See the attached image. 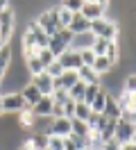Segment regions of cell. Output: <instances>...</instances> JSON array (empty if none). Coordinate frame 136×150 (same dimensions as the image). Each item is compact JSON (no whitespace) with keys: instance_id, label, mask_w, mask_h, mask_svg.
<instances>
[{"instance_id":"obj_1","label":"cell","mask_w":136,"mask_h":150,"mask_svg":"<svg viewBox=\"0 0 136 150\" xmlns=\"http://www.w3.org/2000/svg\"><path fill=\"white\" fill-rule=\"evenodd\" d=\"M89 32H91V34H93L95 39H104V41H116V39L120 37V25H118V21H109L107 16H104V18L91 21Z\"/></svg>"},{"instance_id":"obj_2","label":"cell","mask_w":136,"mask_h":150,"mask_svg":"<svg viewBox=\"0 0 136 150\" xmlns=\"http://www.w3.org/2000/svg\"><path fill=\"white\" fill-rule=\"evenodd\" d=\"M36 25L43 30L48 37H54L59 30H63L61 25H59V18H57V7L41 11V14H39V18H36Z\"/></svg>"},{"instance_id":"obj_3","label":"cell","mask_w":136,"mask_h":150,"mask_svg":"<svg viewBox=\"0 0 136 150\" xmlns=\"http://www.w3.org/2000/svg\"><path fill=\"white\" fill-rule=\"evenodd\" d=\"M23 109H30L20 91H9L2 96V114H20Z\"/></svg>"},{"instance_id":"obj_4","label":"cell","mask_w":136,"mask_h":150,"mask_svg":"<svg viewBox=\"0 0 136 150\" xmlns=\"http://www.w3.org/2000/svg\"><path fill=\"white\" fill-rule=\"evenodd\" d=\"M14 23H16V14H14L11 5H9L7 9L0 11V39H2V43H9V41H11Z\"/></svg>"},{"instance_id":"obj_5","label":"cell","mask_w":136,"mask_h":150,"mask_svg":"<svg viewBox=\"0 0 136 150\" xmlns=\"http://www.w3.org/2000/svg\"><path fill=\"white\" fill-rule=\"evenodd\" d=\"M109 9V2H95V0H84V5H82V16L89 21H98V18H104V14Z\"/></svg>"},{"instance_id":"obj_6","label":"cell","mask_w":136,"mask_h":150,"mask_svg":"<svg viewBox=\"0 0 136 150\" xmlns=\"http://www.w3.org/2000/svg\"><path fill=\"white\" fill-rule=\"evenodd\" d=\"M70 39H73V34L68 32V30H59L54 37H50V46H48V50H50L54 57L63 55V52L70 48Z\"/></svg>"},{"instance_id":"obj_7","label":"cell","mask_w":136,"mask_h":150,"mask_svg":"<svg viewBox=\"0 0 136 150\" xmlns=\"http://www.w3.org/2000/svg\"><path fill=\"white\" fill-rule=\"evenodd\" d=\"M57 62H59V66H61L63 71H80L82 68V59H80V52H75V50H66L63 55L57 57Z\"/></svg>"},{"instance_id":"obj_8","label":"cell","mask_w":136,"mask_h":150,"mask_svg":"<svg viewBox=\"0 0 136 150\" xmlns=\"http://www.w3.org/2000/svg\"><path fill=\"white\" fill-rule=\"evenodd\" d=\"M73 134V127H70V118H52V125H50V130L45 137H70Z\"/></svg>"},{"instance_id":"obj_9","label":"cell","mask_w":136,"mask_h":150,"mask_svg":"<svg viewBox=\"0 0 136 150\" xmlns=\"http://www.w3.org/2000/svg\"><path fill=\"white\" fill-rule=\"evenodd\" d=\"M134 134H136V125H132V123H125V121H120V118H118V123H116V132H113V139H116L120 146H123V143H129Z\"/></svg>"},{"instance_id":"obj_10","label":"cell","mask_w":136,"mask_h":150,"mask_svg":"<svg viewBox=\"0 0 136 150\" xmlns=\"http://www.w3.org/2000/svg\"><path fill=\"white\" fill-rule=\"evenodd\" d=\"M30 82L39 89V93L41 96H52V91H54V80L50 77V75L45 73H41V75H34V77H30Z\"/></svg>"},{"instance_id":"obj_11","label":"cell","mask_w":136,"mask_h":150,"mask_svg":"<svg viewBox=\"0 0 136 150\" xmlns=\"http://www.w3.org/2000/svg\"><path fill=\"white\" fill-rule=\"evenodd\" d=\"M93 41H95V37H93L91 32L73 34V39H70V50H75V52H82V50H91Z\"/></svg>"},{"instance_id":"obj_12","label":"cell","mask_w":136,"mask_h":150,"mask_svg":"<svg viewBox=\"0 0 136 150\" xmlns=\"http://www.w3.org/2000/svg\"><path fill=\"white\" fill-rule=\"evenodd\" d=\"M80 82V77H77V71H63L59 77H54V91L57 89H61V91H68L70 86H75Z\"/></svg>"},{"instance_id":"obj_13","label":"cell","mask_w":136,"mask_h":150,"mask_svg":"<svg viewBox=\"0 0 136 150\" xmlns=\"http://www.w3.org/2000/svg\"><path fill=\"white\" fill-rule=\"evenodd\" d=\"M52 105H54L52 96H41V98H39V103H36L34 107H30V109H32L34 116L45 118V116H50V114H52Z\"/></svg>"},{"instance_id":"obj_14","label":"cell","mask_w":136,"mask_h":150,"mask_svg":"<svg viewBox=\"0 0 136 150\" xmlns=\"http://www.w3.org/2000/svg\"><path fill=\"white\" fill-rule=\"evenodd\" d=\"M89 21L84 18V16H82V14H73V21H70V25H68V32H70V34H82V32H89Z\"/></svg>"},{"instance_id":"obj_15","label":"cell","mask_w":136,"mask_h":150,"mask_svg":"<svg viewBox=\"0 0 136 150\" xmlns=\"http://www.w3.org/2000/svg\"><path fill=\"white\" fill-rule=\"evenodd\" d=\"M77 77H80V82H84V84H102V77L93 68H89V66H82L80 71H77Z\"/></svg>"},{"instance_id":"obj_16","label":"cell","mask_w":136,"mask_h":150,"mask_svg":"<svg viewBox=\"0 0 136 150\" xmlns=\"http://www.w3.org/2000/svg\"><path fill=\"white\" fill-rule=\"evenodd\" d=\"M20 96L25 98L27 107H34V105L39 103V98H41V93H39V89H36V86L32 84V82H30L27 86H23V89H20Z\"/></svg>"},{"instance_id":"obj_17","label":"cell","mask_w":136,"mask_h":150,"mask_svg":"<svg viewBox=\"0 0 136 150\" xmlns=\"http://www.w3.org/2000/svg\"><path fill=\"white\" fill-rule=\"evenodd\" d=\"M11 41L9 43H5V46H0V75L7 73L9 64H11Z\"/></svg>"},{"instance_id":"obj_18","label":"cell","mask_w":136,"mask_h":150,"mask_svg":"<svg viewBox=\"0 0 136 150\" xmlns=\"http://www.w3.org/2000/svg\"><path fill=\"white\" fill-rule=\"evenodd\" d=\"M102 114H104L107 118H111V121H118V118H120V107H118L116 98H113L111 93L107 96V105H104V112Z\"/></svg>"},{"instance_id":"obj_19","label":"cell","mask_w":136,"mask_h":150,"mask_svg":"<svg viewBox=\"0 0 136 150\" xmlns=\"http://www.w3.org/2000/svg\"><path fill=\"white\" fill-rule=\"evenodd\" d=\"M107 96H109L107 89H100V93L95 96V98H93V103L89 105L93 114H102V112H104V105H107Z\"/></svg>"},{"instance_id":"obj_20","label":"cell","mask_w":136,"mask_h":150,"mask_svg":"<svg viewBox=\"0 0 136 150\" xmlns=\"http://www.w3.org/2000/svg\"><path fill=\"white\" fill-rule=\"evenodd\" d=\"M25 68H27V73H30V77H34V75H41L45 71L43 64L39 62V57H30V59H25Z\"/></svg>"},{"instance_id":"obj_21","label":"cell","mask_w":136,"mask_h":150,"mask_svg":"<svg viewBox=\"0 0 136 150\" xmlns=\"http://www.w3.org/2000/svg\"><path fill=\"white\" fill-rule=\"evenodd\" d=\"M70 127H73V134H77V137H82V139H89V125L84 121H77V118H70Z\"/></svg>"},{"instance_id":"obj_22","label":"cell","mask_w":136,"mask_h":150,"mask_svg":"<svg viewBox=\"0 0 136 150\" xmlns=\"http://www.w3.org/2000/svg\"><path fill=\"white\" fill-rule=\"evenodd\" d=\"M84 91H86V84H84V82H77L75 86L68 89V98H70L73 103H84Z\"/></svg>"},{"instance_id":"obj_23","label":"cell","mask_w":136,"mask_h":150,"mask_svg":"<svg viewBox=\"0 0 136 150\" xmlns=\"http://www.w3.org/2000/svg\"><path fill=\"white\" fill-rule=\"evenodd\" d=\"M89 116H91V107L86 103H75V116L73 118H77V121H89Z\"/></svg>"},{"instance_id":"obj_24","label":"cell","mask_w":136,"mask_h":150,"mask_svg":"<svg viewBox=\"0 0 136 150\" xmlns=\"http://www.w3.org/2000/svg\"><path fill=\"white\" fill-rule=\"evenodd\" d=\"M18 125L32 130V125H34V114H32V109H23V112L18 114Z\"/></svg>"},{"instance_id":"obj_25","label":"cell","mask_w":136,"mask_h":150,"mask_svg":"<svg viewBox=\"0 0 136 150\" xmlns=\"http://www.w3.org/2000/svg\"><path fill=\"white\" fill-rule=\"evenodd\" d=\"M109 43H111V41H104V39H95V41H93V46H91L93 55H95V57H104V55H107V50H109Z\"/></svg>"},{"instance_id":"obj_26","label":"cell","mask_w":136,"mask_h":150,"mask_svg":"<svg viewBox=\"0 0 136 150\" xmlns=\"http://www.w3.org/2000/svg\"><path fill=\"white\" fill-rule=\"evenodd\" d=\"M57 18H59V25L66 30L68 25H70V21H73V14L68 9H63L61 5H57Z\"/></svg>"},{"instance_id":"obj_27","label":"cell","mask_w":136,"mask_h":150,"mask_svg":"<svg viewBox=\"0 0 136 150\" xmlns=\"http://www.w3.org/2000/svg\"><path fill=\"white\" fill-rule=\"evenodd\" d=\"M36 57H39V62L43 64V68H48V66H52L54 62H57V57H54L50 50H39V52H36Z\"/></svg>"},{"instance_id":"obj_28","label":"cell","mask_w":136,"mask_h":150,"mask_svg":"<svg viewBox=\"0 0 136 150\" xmlns=\"http://www.w3.org/2000/svg\"><path fill=\"white\" fill-rule=\"evenodd\" d=\"M100 89H102L100 84H86V91H84V103L91 105V103H93V98L100 93Z\"/></svg>"},{"instance_id":"obj_29","label":"cell","mask_w":136,"mask_h":150,"mask_svg":"<svg viewBox=\"0 0 136 150\" xmlns=\"http://www.w3.org/2000/svg\"><path fill=\"white\" fill-rule=\"evenodd\" d=\"M82 5H84V0H66V2H61V7H63V9H68L70 14H80Z\"/></svg>"},{"instance_id":"obj_30","label":"cell","mask_w":136,"mask_h":150,"mask_svg":"<svg viewBox=\"0 0 136 150\" xmlns=\"http://www.w3.org/2000/svg\"><path fill=\"white\" fill-rule=\"evenodd\" d=\"M125 91L129 96H136V73H129L125 77Z\"/></svg>"},{"instance_id":"obj_31","label":"cell","mask_w":136,"mask_h":150,"mask_svg":"<svg viewBox=\"0 0 136 150\" xmlns=\"http://www.w3.org/2000/svg\"><path fill=\"white\" fill-rule=\"evenodd\" d=\"M52 100L54 105H66L70 98H68V91H61V89H57V91H52Z\"/></svg>"},{"instance_id":"obj_32","label":"cell","mask_w":136,"mask_h":150,"mask_svg":"<svg viewBox=\"0 0 136 150\" xmlns=\"http://www.w3.org/2000/svg\"><path fill=\"white\" fill-rule=\"evenodd\" d=\"M80 59H82V66H93V62H95V55H93V50H82L80 52Z\"/></svg>"},{"instance_id":"obj_33","label":"cell","mask_w":136,"mask_h":150,"mask_svg":"<svg viewBox=\"0 0 136 150\" xmlns=\"http://www.w3.org/2000/svg\"><path fill=\"white\" fill-rule=\"evenodd\" d=\"M63 141L61 137H48V150H63Z\"/></svg>"},{"instance_id":"obj_34","label":"cell","mask_w":136,"mask_h":150,"mask_svg":"<svg viewBox=\"0 0 136 150\" xmlns=\"http://www.w3.org/2000/svg\"><path fill=\"white\" fill-rule=\"evenodd\" d=\"M45 73H48V75H50V77L54 80V77H59V75L63 73V68L59 66V62H54L52 66H48V68H45Z\"/></svg>"},{"instance_id":"obj_35","label":"cell","mask_w":136,"mask_h":150,"mask_svg":"<svg viewBox=\"0 0 136 150\" xmlns=\"http://www.w3.org/2000/svg\"><path fill=\"white\" fill-rule=\"evenodd\" d=\"M66 139L73 141L77 150H84V148H86V139H82V137H77V134H70V137H66Z\"/></svg>"},{"instance_id":"obj_36","label":"cell","mask_w":136,"mask_h":150,"mask_svg":"<svg viewBox=\"0 0 136 150\" xmlns=\"http://www.w3.org/2000/svg\"><path fill=\"white\" fill-rule=\"evenodd\" d=\"M63 116H66V118H73V116H75V103H73V100H68V103L63 105Z\"/></svg>"},{"instance_id":"obj_37","label":"cell","mask_w":136,"mask_h":150,"mask_svg":"<svg viewBox=\"0 0 136 150\" xmlns=\"http://www.w3.org/2000/svg\"><path fill=\"white\" fill-rule=\"evenodd\" d=\"M63 150H77V148H75V143H73V141L66 139V141H63Z\"/></svg>"},{"instance_id":"obj_38","label":"cell","mask_w":136,"mask_h":150,"mask_svg":"<svg viewBox=\"0 0 136 150\" xmlns=\"http://www.w3.org/2000/svg\"><path fill=\"white\" fill-rule=\"evenodd\" d=\"M129 143H132V146H134V148H136V134H134V137H132V141H129Z\"/></svg>"},{"instance_id":"obj_39","label":"cell","mask_w":136,"mask_h":150,"mask_svg":"<svg viewBox=\"0 0 136 150\" xmlns=\"http://www.w3.org/2000/svg\"><path fill=\"white\" fill-rule=\"evenodd\" d=\"M0 116H2V96H0Z\"/></svg>"},{"instance_id":"obj_40","label":"cell","mask_w":136,"mask_h":150,"mask_svg":"<svg viewBox=\"0 0 136 150\" xmlns=\"http://www.w3.org/2000/svg\"><path fill=\"white\" fill-rule=\"evenodd\" d=\"M16 150H25V148H23V146H20V148H16Z\"/></svg>"},{"instance_id":"obj_41","label":"cell","mask_w":136,"mask_h":150,"mask_svg":"<svg viewBox=\"0 0 136 150\" xmlns=\"http://www.w3.org/2000/svg\"><path fill=\"white\" fill-rule=\"evenodd\" d=\"M0 84H2V75H0Z\"/></svg>"},{"instance_id":"obj_42","label":"cell","mask_w":136,"mask_h":150,"mask_svg":"<svg viewBox=\"0 0 136 150\" xmlns=\"http://www.w3.org/2000/svg\"><path fill=\"white\" fill-rule=\"evenodd\" d=\"M0 46H5V43H2V39H0Z\"/></svg>"},{"instance_id":"obj_43","label":"cell","mask_w":136,"mask_h":150,"mask_svg":"<svg viewBox=\"0 0 136 150\" xmlns=\"http://www.w3.org/2000/svg\"><path fill=\"white\" fill-rule=\"evenodd\" d=\"M84 150H89V148H84Z\"/></svg>"},{"instance_id":"obj_44","label":"cell","mask_w":136,"mask_h":150,"mask_svg":"<svg viewBox=\"0 0 136 150\" xmlns=\"http://www.w3.org/2000/svg\"><path fill=\"white\" fill-rule=\"evenodd\" d=\"M45 150H48V148H45Z\"/></svg>"}]
</instances>
